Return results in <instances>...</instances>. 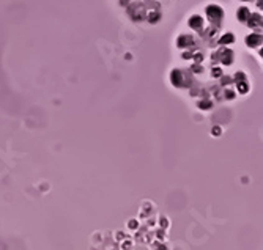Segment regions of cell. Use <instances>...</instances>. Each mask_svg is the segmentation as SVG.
Segmentation results:
<instances>
[{"instance_id": "1", "label": "cell", "mask_w": 263, "mask_h": 250, "mask_svg": "<svg viewBox=\"0 0 263 250\" xmlns=\"http://www.w3.org/2000/svg\"><path fill=\"white\" fill-rule=\"evenodd\" d=\"M206 17L210 19V22H216L219 24L221 19L224 17V10L219 7V5H208L206 7Z\"/></svg>"}, {"instance_id": "2", "label": "cell", "mask_w": 263, "mask_h": 250, "mask_svg": "<svg viewBox=\"0 0 263 250\" xmlns=\"http://www.w3.org/2000/svg\"><path fill=\"white\" fill-rule=\"evenodd\" d=\"M187 24H189V27L192 29V30L200 32V30L203 29V17H202L200 14H192V16L189 17Z\"/></svg>"}, {"instance_id": "3", "label": "cell", "mask_w": 263, "mask_h": 250, "mask_svg": "<svg viewBox=\"0 0 263 250\" xmlns=\"http://www.w3.org/2000/svg\"><path fill=\"white\" fill-rule=\"evenodd\" d=\"M170 82H172V85H175V87H181V85H183V74H181L180 69H173V71H172V74H170Z\"/></svg>"}, {"instance_id": "4", "label": "cell", "mask_w": 263, "mask_h": 250, "mask_svg": "<svg viewBox=\"0 0 263 250\" xmlns=\"http://www.w3.org/2000/svg\"><path fill=\"white\" fill-rule=\"evenodd\" d=\"M260 43H261V36L257 33H251L246 36V44L249 47H257V46H260Z\"/></svg>"}, {"instance_id": "5", "label": "cell", "mask_w": 263, "mask_h": 250, "mask_svg": "<svg viewBox=\"0 0 263 250\" xmlns=\"http://www.w3.org/2000/svg\"><path fill=\"white\" fill-rule=\"evenodd\" d=\"M249 16H251V10H249L247 7H241V8H238V11H236V17H238V20H241V22H247Z\"/></svg>"}, {"instance_id": "6", "label": "cell", "mask_w": 263, "mask_h": 250, "mask_svg": "<svg viewBox=\"0 0 263 250\" xmlns=\"http://www.w3.org/2000/svg\"><path fill=\"white\" fill-rule=\"evenodd\" d=\"M192 43V38L187 36V35H180L178 39H177V46L180 49H184V47H189V44Z\"/></svg>"}, {"instance_id": "7", "label": "cell", "mask_w": 263, "mask_h": 250, "mask_svg": "<svg viewBox=\"0 0 263 250\" xmlns=\"http://www.w3.org/2000/svg\"><path fill=\"white\" fill-rule=\"evenodd\" d=\"M221 61L224 63V65H232L233 63V52L230 51V49H225L224 51V54H222V58H221Z\"/></svg>"}, {"instance_id": "8", "label": "cell", "mask_w": 263, "mask_h": 250, "mask_svg": "<svg viewBox=\"0 0 263 250\" xmlns=\"http://www.w3.org/2000/svg\"><path fill=\"white\" fill-rule=\"evenodd\" d=\"M247 24H249V27H257V25H260V24H261L260 14H251L249 19H247Z\"/></svg>"}, {"instance_id": "9", "label": "cell", "mask_w": 263, "mask_h": 250, "mask_svg": "<svg viewBox=\"0 0 263 250\" xmlns=\"http://www.w3.org/2000/svg\"><path fill=\"white\" fill-rule=\"evenodd\" d=\"M233 41H235V36H233L232 33H225V35H222V36L219 38V44H221V46H224V44L228 46V44H232Z\"/></svg>"}, {"instance_id": "10", "label": "cell", "mask_w": 263, "mask_h": 250, "mask_svg": "<svg viewBox=\"0 0 263 250\" xmlns=\"http://www.w3.org/2000/svg\"><path fill=\"white\" fill-rule=\"evenodd\" d=\"M236 90H238V93H241V94H246V93L249 91V84H247V80H241V82H236Z\"/></svg>"}, {"instance_id": "11", "label": "cell", "mask_w": 263, "mask_h": 250, "mask_svg": "<svg viewBox=\"0 0 263 250\" xmlns=\"http://www.w3.org/2000/svg\"><path fill=\"white\" fill-rule=\"evenodd\" d=\"M199 109H202V110H210L211 107H213V102L211 101H208V99H202V101H199Z\"/></svg>"}, {"instance_id": "12", "label": "cell", "mask_w": 263, "mask_h": 250, "mask_svg": "<svg viewBox=\"0 0 263 250\" xmlns=\"http://www.w3.org/2000/svg\"><path fill=\"white\" fill-rule=\"evenodd\" d=\"M235 80H236V82H241V80H247V77H246V74H244V72L238 71V72L235 74Z\"/></svg>"}, {"instance_id": "13", "label": "cell", "mask_w": 263, "mask_h": 250, "mask_svg": "<svg viewBox=\"0 0 263 250\" xmlns=\"http://www.w3.org/2000/svg\"><path fill=\"white\" fill-rule=\"evenodd\" d=\"M211 76H213V77H222V71H221V68H213Z\"/></svg>"}, {"instance_id": "14", "label": "cell", "mask_w": 263, "mask_h": 250, "mask_svg": "<svg viewBox=\"0 0 263 250\" xmlns=\"http://www.w3.org/2000/svg\"><path fill=\"white\" fill-rule=\"evenodd\" d=\"M161 17V14L159 13H151L150 16H148V20L150 22H158V19Z\"/></svg>"}, {"instance_id": "15", "label": "cell", "mask_w": 263, "mask_h": 250, "mask_svg": "<svg viewBox=\"0 0 263 250\" xmlns=\"http://www.w3.org/2000/svg\"><path fill=\"white\" fill-rule=\"evenodd\" d=\"M224 96H225L227 99H235V91H233V90H228V88H227V90L224 91Z\"/></svg>"}, {"instance_id": "16", "label": "cell", "mask_w": 263, "mask_h": 250, "mask_svg": "<svg viewBox=\"0 0 263 250\" xmlns=\"http://www.w3.org/2000/svg\"><path fill=\"white\" fill-rule=\"evenodd\" d=\"M211 134H213V135H221V128H219V126H214V128L211 129Z\"/></svg>"}, {"instance_id": "17", "label": "cell", "mask_w": 263, "mask_h": 250, "mask_svg": "<svg viewBox=\"0 0 263 250\" xmlns=\"http://www.w3.org/2000/svg\"><path fill=\"white\" fill-rule=\"evenodd\" d=\"M191 57H192V55H191L189 52H184V54H183V58H184V60H189Z\"/></svg>"}, {"instance_id": "18", "label": "cell", "mask_w": 263, "mask_h": 250, "mask_svg": "<svg viewBox=\"0 0 263 250\" xmlns=\"http://www.w3.org/2000/svg\"><path fill=\"white\" fill-rule=\"evenodd\" d=\"M202 58H203L202 54H196V61H202Z\"/></svg>"}, {"instance_id": "19", "label": "cell", "mask_w": 263, "mask_h": 250, "mask_svg": "<svg viewBox=\"0 0 263 250\" xmlns=\"http://www.w3.org/2000/svg\"><path fill=\"white\" fill-rule=\"evenodd\" d=\"M260 55L263 57V49H260Z\"/></svg>"}, {"instance_id": "20", "label": "cell", "mask_w": 263, "mask_h": 250, "mask_svg": "<svg viewBox=\"0 0 263 250\" xmlns=\"http://www.w3.org/2000/svg\"><path fill=\"white\" fill-rule=\"evenodd\" d=\"M243 2H247V0H243Z\"/></svg>"}]
</instances>
